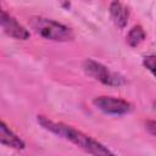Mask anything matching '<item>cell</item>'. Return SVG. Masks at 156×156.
I'll return each mask as SVG.
<instances>
[{
  "mask_svg": "<svg viewBox=\"0 0 156 156\" xmlns=\"http://www.w3.org/2000/svg\"><path fill=\"white\" fill-rule=\"evenodd\" d=\"M37 121L44 129L74 144L76 146L84 150L85 152H88L91 156H117L110 149H107L104 144H101L100 141L95 140L94 138L84 134L83 132L76 129L72 126L65 124L62 122L52 121L43 115H38Z\"/></svg>",
  "mask_w": 156,
  "mask_h": 156,
  "instance_id": "6da1fadb",
  "label": "cell"
},
{
  "mask_svg": "<svg viewBox=\"0 0 156 156\" xmlns=\"http://www.w3.org/2000/svg\"><path fill=\"white\" fill-rule=\"evenodd\" d=\"M29 26L38 35L48 40L72 41L74 39V33L69 27L46 17L33 16L29 18Z\"/></svg>",
  "mask_w": 156,
  "mask_h": 156,
  "instance_id": "7a4b0ae2",
  "label": "cell"
},
{
  "mask_svg": "<svg viewBox=\"0 0 156 156\" xmlns=\"http://www.w3.org/2000/svg\"><path fill=\"white\" fill-rule=\"evenodd\" d=\"M83 69L89 77L99 80L105 85H121L124 83V79L121 76H118L115 72H111L105 65L91 58L84 60Z\"/></svg>",
  "mask_w": 156,
  "mask_h": 156,
  "instance_id": "3957f363",
  "label": "cell"
},
{
  "mask_svg": "<svg viewBox=\"0 0 156 156\" xmlns=\"http://www.w3.org/2000/svg\"><path fill=\"white\" fill-rule=\"evenodd\" d=\"M93 105L101 112L113 116L128 115L133 111V105L129 101L115 96H96L93 100Z\"/></svg>",
  "mask_w": 156,
  "mask_h": 156,
  "instance_id": "277c9868",
  "label": "cell"
},
{
  "mask_svg": "<svg viewBox=\"0 0 156 156\" xmlns=\"http://www.w3.org/2000/svg\"><path fill=\"white\" fill-rule=\"evenodd\" d=\"M0 23L1 28L5 34L9 37L17 39V40H27L30 35L29 30L23 27L13 16H11L9 12L5 10H1V16H0Z\"/></svg>",
  "mask_w": 156,
  "mask_h": 156,
  "instance_id": "5b68a950",
  "label": "cell"
},
{
  "mask_svg": "<svg viewBox=\"0 0 156 156\" xmlns=\"http://www.w3.org/2000/svg\"><path fill=\"white\" fill-rule=\"evenodd\" d=\"M0 141L2 145L15 150H23L26 147L24 141L5 123V121H1L0 123Z\"/></svg>",
  "mask_w": 156,
  "mask_h": 156,
  "instance_id": "8992f818",
  "label": "cell"
},
{
  "mask_svg": "<svg viewBox=\"0 0 156 156\" xmlns=\"http://www.w3.org/2000/svg\"><path fill=\"white\" fill-rule=\"evenodd\" d=\"M108 11H110L111 20L116 27L122 29L127 26L128 18H129V10L124 4L119 2V1H112L110 4Z\"/></svg>",
  "mask_w": 156,
  "mask_h": 156,
  "instance_id": "52a82bcc",
  "label": "cell"
},
{
  "mask_svg": "<svg viewBox=\"0 0 156 156\" xmlns=\"http://www.w3.org/2000/svg\"><path fill=\"white\" fill-rule=\"evenodd\" d=\"M146 37L145 30L143 29L141 26H134L127 34V43L130 48H136L140 45Z\"/></svg>",
  "mask_w": 156,
  "mask_h": 156,
  "instance_id": "ba28073f",
  "label": "cell"
},
{
  "mask_svg": "<svg viewBox=\"0 0 156 156\" xmlns=\"http://www.w3.org/2000/svg\"><path fill=\"white\" fill-rule=\"evenodd\" d=\"M143 65L147 71H150L156 77V55H149L144 57Z\"/></svg>",
  "mask_w": 156,
  "mask_h": 156,
  "instance_id": "9c48e42d",
  "label": "cell"
},
{
  "mask_svg": "<svg viewBox=\"0 0 156 156\" xmlns=\"http://www.w3.org/2000/svg\"><path fill=\"white\" fill-rule=\"evenodd\" d=\"M145 129L154 136H156V119H149L145 122Z\"/></svg>",
  "mask_w": 156,
  "mask_h": 156,
  "instance_id": "30bf717a",
  "label": "cell"
},
{
  "mask_svg": "<svg viewBox=\"0 0 156 156\" xmlns=\"http://www.w3.org/2000/svg\"><path fill=\"white\" fill-rule=\"evenodd\" d=\"M155 106H156V102H155Z\"/></svg>",
  "mask_w": 156,
  "mask_h": 156,
  "instance_id": "8fae6325",
  "label": "cell"
}]
</instances>
